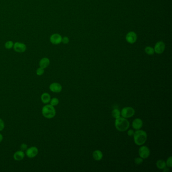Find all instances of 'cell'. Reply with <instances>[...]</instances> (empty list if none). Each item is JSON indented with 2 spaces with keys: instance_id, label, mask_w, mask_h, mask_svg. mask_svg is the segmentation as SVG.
Masks as SVG:
<instances>
[{
  "instance_id": "15",
  "label": "cell",
  "mask_w": 172,
  "mask_h": 172,
  "mask_svg": "<svg viewBox=\"0 0 172 172\" xmlns=\"http://www.w3.org/2000/svg\"><path fill=\"white\" fill-rule=\"evenodd\" d=\"M25 157V153L23 151H16L14 155V159L15 161H20L23 159Z\"/></svg>"
},
{
  "instance_id": "17",
  "label": "cell",
  "mask_w": 172,
  "mask_h": 172,
  "mask_svg": "<svg viewBox=\"0 0 172 172\" xmlns=\"http://www.w3.org/2000/svg\"><path fill=\"white\" fill-rule=\"evenodd\" d=\"M156 166L159 170H163L164 168H166V161L163 159H159L156 163Z\"/></svg>"
},
{
  "instance_id": "8",
  "label": "cell",
  "mask_w": 172,
  "mask_h": 172,
  "mask_svg": "<svg viewBox=\"0 0 172 172\" xmlns=\"http://www.w3.org/2000/svg\"><path fill=\"white\" fill-rule=\"evenodd\" d=\"M14 50L18 53H23L26 50V46L23 43L17 42L14 44Z\"/></svg>"
},
{
  "instance_id": "14",
  "label": "cell",
  "mask_w": 172,
  "mask_h": 172,
  "mask_svg": "<svg viewBox=\"0 0 172 172\" xmlns=\"http://www.w3.org/2000/svg\"><path fill=\"white\" fill-rule=\"evenodd\" d=\"M50 61L49 58L45 57L41 59L40 60L39 65L40 66V68H43V69H46L47 68L48 66L50 65Z\"/></svg>"
},
{
  "instance_id": "18",
  "label": "cell",
  "mask_w": 172,
  "mask_h": 172,
  "mask_svg": "<svg viewBox=\"0 0 172 172\" xmlns=\"http://www.w3.org/2000/svg\"><path fill=\"white\" fill-rule=\"evenodd\" d=\"M112 116L115 119L121 117V111L118 108L114 109L112 112Z\"/></svg>"
},
{
  "instance_id": "2",
  "label": "cell",
  "mask_w": 172,
  "mask_h": 172,
  "mask_svg": "<svg viewBox=\"0 0 172 172\" xmlns=\"http://www.w3.org/2000/svg\"><path fill=\"white\" fill-rule=\"evenodd\" d=\"M116 129L120 132L126 131L130 127L129 122L127 119L120 117L116 119L115 122Z\"/></svg>"
},
{
  "instance_id": "21",
  "label": "cell",
  "mask_w": 172,
  "mask_h": 172,
  "mask_svg": "<svg viewBox=\"0 0 172 172\" xmlns=\"http://www.w3.org/2000/svg\"><path fill=\"white\" fill-rule=\"evenodd\" d=\"M50 102L51 104L53 106H57L58 104H59V100L57 98H54L52 99H51V100H50Z\"/></svg>"
},
{
  "instance_id": "12",
  "label": "cell",
  "mask_w": 172,
  "mask_h": 172,
  "mask_svg": "<svg viewBox=\"0 0 172 172\" xmlns=\"http://www.w3.org/2000/svg\"><path fill=\"white\" fill-rule=\"evenodd\" d=\"M50 89L51 92L55 93H59L62 91V86L60 83L54 82L50 85Z\"/></svg>"
},
{
  "instance_id": "25",
  "label": "cell",
  "mask_w": 172,
  "mask_h": 172,
  "mask_svg": "<svg viewBox=\"0 0 172 172\" xmlns=\"http://www.w3.org/2000/svg\"><path fill=\"white\" fill-rule=\"evenodd\" d=\"M62 43L65 45L68 44L69 43V38L67 36H64V37H62Z\"/></svg>"
},
{
  "instance_id": "26",
  "label": "cell",
  "mask_w": 172,
  "mask_h": 172,
  "mask_svg": "<svg viewBox=\"0 0 172 172\" xmlns=\"http://www.w3.org/2000/svg\"><path fill=\"white\" fill-rule=\"evenodd\" d=\"M5 124L2 119L0 118V131H2L4 129Z\"/></svg>"
},
{
  "instance_id": "5",
  "label": "cell",
  "mask_w": 172,
  "mask_h": 172,
  "mask_svg": "<svg viewBox=\"0 0 172 172\" xmlns=\"http://www.w3.org/2000/svg\"><path fill=\"white\" fill-rule=\"evenodd\" d=\"M138 153L140 157L143 159H146L151 155V151L148 147L143 145L139 149Z\"/></svg>"
},
{
  "instance_id": "11",
  "label": "cell",
  "mask_w": 172,
  "mask_h": 172,
  "mask_svg": "<svg viewBox=\"0 0 172 172\" xmlns=\"http://www.w3.org/2000/svg\"><path fill=\"white\" fill-rule=\"evenodd\" d=\"M143 126V122L140 118H136L132 122V126L136 130L141 129Z\"/></svg>"
},
{
  "instance_id": "19",
  "label": "cell",
  "mask_w": 172,
  "mask_h": 172,
  "mask_svg": "<svg viewBox=\"0 0 172 172\" xmlns=\"http://www.w3.org/2000/svg\"><path fill=\"white\" fill-rule=\"evenodd\" d=\"M145 53L147 54V55H153V54L155 53L153 48L149 47V46L145 48Z\"/></svg>"
},
{
  "instance_id": "29",
  "label": "cell",
  "mask_w": 172,
  "mask_h": 172,
  "mask_svg": "<svg viewBox=\"0 0 172 172\" xmlns=\"http://www.w3.org/2000/svg\"><path fill=\"white\" fill-rule=\"evenodd\" d=\"M3 139V137L2 135L0 133V143L2 141Z\"/></svg>"
},
{
  "instance_id": "27",
  "label": "cell",
  "mask_w": 172,
  "mask_h": 172,
  "mask_svg": "<svg viewBox=\"0 0 172 172\" xmlns=\"http://www.w3.org/2000/svg\"><path fill=\"white\" fill-rule=\"evenodd\" d=\"M20 149H21V151H26L27 149V145L25 143H23L21 145Z\"/></svg>"
},
{
  "instance_id": "7",
  "label": "cell",
  "mask_w": 172,
  "mask_h": 172,
  "mask_svg": "<svg viewBox=\"0 0 172 172\" xmlns=\"http://www.w3.org/2000/svg\"><path fill=\"white\" fill-rule=\"evenodd\" d=\"M137 39V35L134 31L128 32L126 35V40L127 43L130 44H133L136 43Z\"/></svg>"
},
{
  "instance_id": "23",
  "label": "cell",
  "mask_w": 172,
  "mask_h": 172,
  "mask_svg": "<svg viewBox=\"0 0 172 172\" xmlns=\"http://www.w3.org/2000/svg\"><path fill=\"white\" fill-rule=\"evenodd\" d=\"M143 162V159L141 157H136V159H134V163L135 164L137 165H140Z\"/></svg>"
},
{
  "instance_id": "20",
  "label": "cell",
  "mask_w": 172,
  "mask_h": 172,
  "mask_svg": "<svg viewBox=\"0 0 172 172\" xmlns=\"http://www.w3.org/2000/svg\"><path fill=\"white\" fill-rule=\"evenodd\" d=\"M14 44L13 41H12L11 40H9V41L6 42V43L5 44V47L6 48V49L10 50V49H11L12 48H13Z\"/></svg>"
},
{
  "instance_id": "28",
  "label": "cell",
  "mask_w": 172,
  "mask_h": 172,
  "mask_svg": "<svg viewBox=\"0 0 172 172\" xmlns=\"http://www.w3.org/2000/svg\"><path fill=\"white\" fill-rule=\"evenodd\" d=\"M134 130L132 129H130L129 130H128L127 132V134L128 136H133V135H134Z\"/></svg>"
},
{
  "instance_id": "4",
  "label": "cell",
  "mask_w": 172,
  "mask_h": 172,
  "mask_svg": "<svg viewBox=\"0 0 172 172\" xmlns=\"http://www.w3.org/2000/svg\"><path fill=\"white\" fill-rule=\"evenodd\" d=\"M135 113V110L131 106H126L122 109L121 116L124 118L127 119L133 117Z\"/></svg>"
},
{
  "instance_id": "1",
  "label": "cell",
  "mask_w": 172,
  "mask_h": 172,
  "mask_svg": "<svg viewBox=\"0 0 172 172\" xmlns=\"http://www.w3.org/2000/svg\"><path fill=\"white\" fill-rule=\"evenodd\" d=\"M133 136L135 144L138 146H141L144 145L147 139V133L143 130H136Z\"/></svg>"
},
{
  "instance_id": "3",
  "label": "cell",
  "mask_w": 172,
  "mask_h": 172,
  "mask_svg": "<svg viewBox=\"0 0 172 172\" xmlns=\"http://www.w3.org/2000/svg\"><path fill=\"white\" fill-rule=\"evenodd\" d=\"M42 114L44 117L47 119H52L55 117L56 112L55 108L51 104H46L43 106Z\"/></svg>"
},
{
  "instance_id": "9",
  "label": "cell",
  "mask_w": 172,
  "mask_h": 172,
  "mask_svg": "<svg viewBox=\"0 0 172 172\" xmlns=\"http://www.w3.org/2000/svg\"><path fill=\"white\" fill-rule=\"evenodd\" d=\"M62 37L59 33H54L50 36V40L53 45H57L62 43Z\"/></svg>"
},
{
  "instance_id": "24",
  "label": "cell",
  "mask_w": 172,
  "mask_h": 172,
  "mask_svg": "<svg viewBox=\"0 0 172 172\" xmlns=\"http://www.w3.org/2000/svg\"><path fill=\"white\" fill-rule=\"evenodd\" d=\"M44 72H45L44 69L39 67V68H38V69L36 70V74L38 75V76H41V75H43V74L44 73Z\"/></svg>"
},
{
  "instance_id": "16",
  "label": "cell",
  "mask_w": 172,
  "mask_h": 172,
  "mask_svg": "<svg viewBox=\"0 0 172 172\" xmlns=\"http://www.w3.org/2000/svg\"><path fill=\"white\" fill-rule=\"evenodd\" d=\"M51 96L48 93L45 92L41 96V100L44 104H48L51 100Z\"/></svg>"
},
{
  "instance_id": "10",
  "label": "cell",
  "mask_w": 172,
  "mask_h": 172,
  "mask_svg": "<svg viewBox=\"0 0 172 172\" xmlns=\"http://www.w3.org/2000/svg\"><path fill=\"white\" fill-rule=\"evenodd\" d=\"M38 153V150L37 148L35 147H32L26 149V155L28 157L33 158L37 155Z\"/></svg>"
},
{
  "instance_id": "13",
  "label": "cell",
  "mask_w": 172,
  "mask_h": 172,
  "mask_svg": "<svg viewBox=\"0 0 172 172\" xmlns=\"http://www.w3.org/2000/svg\"><path fill=\"white\" fill-rule=\"evenodd\" d=\"M104 157L103 153L100 150H96L92 153V157L96 161H100Z\"/></svg>"
},
{
  "instance_id": "6",
  "label": "cell",
  "mask_w": 172,
  "mask_h": 172,
  "mask_svg": "<svg viewBox=\"0 0 172 172\" xmlns=\"http://www.w3.org/2000/svg\"><path fill=\"white\" fill-rule=\"evenodd\" d=\"M166 48L165 44L163 41H159L155 44L154 47L155 53L159 55L163 53Z\"/></svg>"
},
{
  "instance_id": "22",
  "label": "cell",
  "mask_w": 172,
  "mask_h": 172,
  "mask_svg": "<svg viewBox=\"0 0 172 172\" xmlns=\"http://www.w3.org/2000/svg\"><path fill=\"white\" fill-rule=\"evenodd\" d=\"M166 166L168 168H171L172 167V157L170 156L168 157V159L166 161Z\"/></svg>"
}]
</instances>
